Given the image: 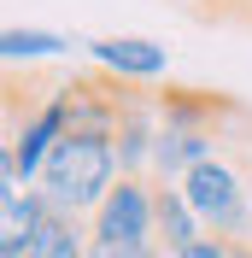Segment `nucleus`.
Wrapping results in <instances>:
<instances>
[{
    "label": "nucleus",
    "instance_id": "9d476101",
    "mask_svg": "<svg viewBox=\"0 0 252 258\" xmlns=\"http://www.w3.org/2000/svg\"><path fill=\"white\" fill-rule=\"evenodd\" d=\"M88 246H94V235L82 229V217H71V211H47V223L35 229V241L24 258H88Z\"/></svg>",
    "mask_w": 252,
    "mask_h": 258
},
{
    "label": "nucleus",
    "instance_id": "f8f14e48",
    "mask_svg": "<svg viewBox=\"0 0 252 258\" xmlns=\"http://www.w3.org/2000/svg\"><path fill=\"white\" fill-rule=\"evenodd\" d=\"M235 246H240V241H223V235H200L188 252H176V258H235Z\"/></svg>",
    "mask_w": 252,
    "mask_h": 258
},
{
    "label": "nucleus",
    "instance_id": "1a4fd4ad",
    "mask_svg": "<svg viewBox=\"0 0 252 258\" xmlns=\"http://www.w3.org/2000/svg\"><path fill=\"white\" fill-rule=\"evenodd\" d=\"M153 194H158V252L164 258L188 252V246L205 235V223L194 217V206H188V194L182 188H158V182H153Z\"/></svg>",
    "mask_w": 252,
    "mask_h": 258
},
{
    "label": "nucleus",
    "instance_id": "f03ea898",
    "mask_svg": "<svg viewBox=\"0 0 252 258\" xmlns=\"http://www.w3.org/2000/svg\"><path fill=\"white\" fill-rule=\"evenodd\" d=\"M123 164H117V147L100 129H65V141L53 147V159L41 164V182L35 188L47 194L53 211H71V217H94L100 200L117 188Z\"/></svg>",
    "mask_w": 252,
    "mask_h": 258
},
{
    "label": "nucleus",
    "instance_id": "7ed1b4c3",
    "mask_svg": "<svg viewBox=\"0 0 252 258\" xmlns=\"http://www.w3.org/2000/svg\"><path fill=\"white\" fill-rule=\"evenodd\" d=\"M176 188L188 194V206H194V217L205 223V235L246 241V229H252V200H246V182H240V170H235L229 159L194 164Z\"/></svg>",
    "mask_w": 252,
    "mask_h": 258
},
{
    "label": "nucleus",
    "instance_id": "4468645a",
    "mask_svg": "<svg viewBox=\"0 0 252 258\" xmlns=\"http://www.w3.org/2000/svg\"><path fill=\"white\" fill-rule=\"evenodd\" d=\"M235 258H252V241H240V246H235Z\"/></svg>",
    "mask_w": 252,
    "mask_h": 258
},
{
    "label": "nucleus",
    "instance_id": "20e7f679",
    "mask_svg": "<svg viewBox=\"0 0 252 258\" xmlns=\"http://www.w3.org/2000/svg\"><path fill=\"white\" fill-rule=\"evenodd\" d=\"M65 129H71V106H65V88H53V94L41 100L24 123L6 129V147H0V176L35 188V182H41V164H47L53 147L65 141Z\"/></svg>",
    "mask_w": 252,
    "mask_h": 258
},
{
    "label": "nucleus",
    "instance_id": "9b49d317",
    "mask_svg": "<svg viewBox=\"0 0 252 258\" xmlns=\"http://www.w3.org/2000/svg\"><path fill=\"white\" fill-rule=\"evenodd\" d=\"M71 47L59 30H0V59L6 64H35V59H59V53Z\"/></svg>",
    "mask_w": 252,
    "mask_h": 258
},
{
    "label": "nucleus",
    "instance_id": "39448f33",
    "mask_svg": "<svg viewBox=\"0 0 252 258\" xmlns=\"http://www.w3.org/2000/svg\"><path fill=\"white\" fill-rule=\"evenodd\" d=\"M94 241L117 246H158V194L147 176H117V188L100 200V211L88 217Z\"/></svg>",
    "mask_w": 252,
    "mask_h": 258
},
{
    "label": "nucleus",
    "instance_id": "f257e3e1",
    "mask_svg": "<svg viewBox=\"0 0 252 258\" xmlns=\"http://www.w3.org/2000/svg\"><path fill=\"white\" fill-rule=\"evenodd\" d=\"M217 117H235V106L205 88H164L158 94V153H153V182L176 188L194 164L217 159Z\"/></svg>",
    "mask_w": 252,
    "mask_h": 258
},
{
    "label": "nucleus",
    "instance_id": "6e6552de",
    "mask_svg": "<svg viewBox=\"0 0 252 258\" xmlns=\"http://www.w3.org/2000/svg\"><path fill=\"white\" fill-rule=\"evenodd\" d=\"M47 194L41 188H24V182H6L0 176V252H12V258H24L30 252V241H35V229L47 223Z\"/></svg>",
    "mask_w": 252,
    "mask_h": 258
},
{
    "label": "nucleus",
    "instance_id": "0eeeda50",
    "mask_svg": "<svg viewBox=\"0 0 252 258\" xmlns=\"http://www.w3.org/2000/svg\"><path fill=\"white\" fill-rule=\"evenodd\" d=\"M82 47H88L94 71L111 77V82H158L170 71V53L158 47V41H147V35H94Z\"/></svg>",
    "mask_w": 252,
    "mask_h": 258
},
{
    "label": "nucleus",
    "instance_id": "ddd939ff",
    "mask_svg": "<svg viewBox=\"0 0 252 258\" xmlns=\"http://www.w3.org/2000/svg\"><path fill=\"white\" fill-rule=\"evenodd\" d=\"M88 258H164L158 246H117V241H94Z\"/></svg>",
    "mask_w": 252,
    "mask_h": 258
},
{
    "label": "nucleus",
    "instance_id": "423d86ee",
    "mask_svg": "<svg viewBox=\"0 0 252 258\" xmlns=\"http://www.w3.org/2000/svg\"><path fill=\"white\" fill-rule=\"evenodd\" d=\"M111 147H117L123 176H147V182H153V153H158V94H135V82H123V106H117Z\"/></svg>",
    "mask_w": 252,
    "mask_h": 258
}]
</instances>
